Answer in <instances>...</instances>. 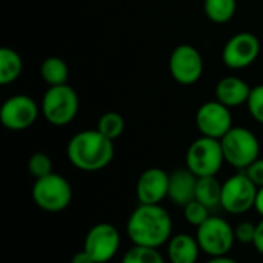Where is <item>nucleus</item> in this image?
Here are the masks:
<instances>
[{
    "label": "nucleus",
    "instance_id": "nucleus-1",
    "mask_svg": "<svg viewBox=\"0 0 263 263\" xmlns=\"http://www.w3.org/2000/svg\"><path fill=\"white\" fill-rule=\"evenodd\" d=\"M126 234L133 245L160 248L173 237V220L160 205H139L126 222Z\"/></svg>",
    "mask_w": 263,
    "mask_h": 263
},
{
    "label": "nucleus",
    "instance_id": "nucleus-2",
    "mask_svg": "<svg viewBox=\"0 0 263 263\" xmlns=\"http://www.w3.org/2000/svg\"><path fill=\"white\" fill-rule=\"evenodd\" d=\"M66 156L72 166L85 173L106 168L114 159V143L99 129L77 133L66 146Z\"/></svg>",
    "mask_w": 263,
    "mask_h": 263
},
{
    "label": "nucleus",
    "instance_id": "nucleus-3",
    "mask_svg": "<svg viewBox=\"0 0 263 263\" xmlns=\"http://www.w3.org/2000/svg\"><path fill=\"white\" fill-rule=\"evenodd\" d=\"M220 143L225 162L236 170H247L259 159L260 143L254 133L243 126H233L220 139Z\"/></svg>",
    "mask_w": 263,
    "mask_h": 263
},
{
    "label": "nucleus",
    "instance_id": "nucleus-4",
    "mask_svg": "<svg viewBox=\"0 0 263 263\" xmlns=\"http://www.w3.org/2000/svg\"><path fill=\"white\" fill-rule=\"evenodd\" d=\"M34 203L46 213H60L66 210L72 200V188L69 182L55 173L35 179L31 191Z\"/></svg>",
    "mask_w": 263,
    "mask_h": 263
},
{
    "label": "nucleus",
    "instance_id": "nucleus-5",
    "mask_svg": "<svg viewBox=\"0 0 263 263\" xmlns=\"http://www.w3.org/2000/svg\"><path fill=\"white\" fill-rule=\"evenodd\" d=\"M40 111L51 125L65 126L71 123L79 112V96L74 88L66 83L49 86L42 99Z\"/></svg>",
    "mask_w": 263,
    "mask_h": 263
},
{
    "label": "nucleus",
    "instance_id": "nucleus-6",
    "mask_svg": "<svg viewBox=\"0 0 263 263\" xmlns=\"http://www.w3.org/2000/svg\"><path fill=\"white\" fill-rule=\"evenodd\" d=\"M225 162L222 143L217 139L199 137L196 139L186 153V168L197 177L216 176Z\"/></svg>",
    "mask_w": 263,
    "mask_h": 263
},
{
    "label": "nucleus",
    "instance_id": "nucleus-7",
    "mask_svg": "<svg viewBox=\"0 0 263 263\" xmlns=\"http://www.w3.org/2000/svg\"><path fill=\"white\" fill-rule=\"evenodd\" d=\"M196 239L200 251L210 257L228 256L236 242L234 228L225 219L217 216H210L205 223L197 227Z\"/></svg>",
    "mask_w": 263,
    "mask_h": 263
},
{
    "label": "nucleus",
    "instance_id": "nucleus-8",
    "mask_svg": "<svg viewBox=\"0 0 263 263\" xmlns=\"http://www.w3.org/2000/svg\"><path fill=\"white\" fill-rule=\"evenodd\" d=\"M257 190L247 173H237L222 183L220 206L230 214H245L254 208Z\"/></svg>",
    "mask_w": 263,
    "mask_h": 263
},
{
    "label": "nucleus",
    "instance_id": "nucleus-9",
    "mask_svg": "<svg viewBox=\"0 0 263 263\" xmlns=\"http://www.w3.org/2000/svg\"><path fill=\"white\" fill-rule=\"evenodd\" d=\"M120 248L119 230L106 222L97 223L85 236L83 250L94 259L96 263L109 262Z\"/></svg>",
    "mask_w": 263,
    "mask_h": 263
},
{
    "label": "nucleus",
    "instance_id": "nucleus-10",
    "mask_svg": "<svg viewBox=\"0 0 263 263\" xmlns=\"http://www.w3.org/2000/svg\"><path fill=\"white\" fill-rule=\"evenodd\" d=\"M171 77L180 85H193L203 74V59L191 45H179L170 55Z\"/></svg>",
    "mask_w": 263,
    "mask_h": 263
},
{
    "label": "nucleus",
    "instance_id": "nucleus-11",
    "mask_svg": "<svg viewBox=\"0 0 263 263\" xmlns=\"http://www.w3.org/2000/svg\"><path fill=\"white\" fill-rule=\"evenodd\" d=\"M39 106L29 96L9 97L0 109V122L11 131H23L32 126L39 117Z\"/></svg>",
    "mask_w": 263,
    "mask_h": 263
},
{
    "label": "nucleus",
    "instance_id": "nucleus-12",
    "mask_svg": "<svg viewBox=\"0 0 263 263\" xmlns=\"http://www.w3.org/2000/svg\"><path fill=\"white\" fill-rule=\"evenodd\" d=\"M260 54L259 37L253 32L234 34L223 46V63L231 69H243L256 62Z\"/></svg>",
    "mask_w": 263,
    "mask_h": 263
},
{
    "label": "nucleus",
    "instance_id": "nucleus-13",
    "mask_svg": "<svg viewBox=\"0 0 263 263\" xmlns=\"http://www.w3.org/2000/svg\"><path fill=\"white\" fill-rule=\"evenodd\" d=\"M196 125L202 136L220 140L233 128L231 111L217 100L206 102L197 109Z\"/></svg>",
    "mask_w": 263,
    "mask_h": 263
},
{
    "label": "nucleus",
    "instance_id": "nucleus-14",
    "mask_svg": "<svg viewBox=\"0 0 263 263\" xmlns=\"http://www.w3.org/2000/svg\"><path fill=\"white\" fill-rule=\"evenodd\" d=\"M170 174L160 168H148L143 171L136 185L137 200L142 205H160L168 197Z\"/></svg>",
    "mask_w": 263,
    "mask_h": 263
},
{
    "label": "nucleus",
    "instance_id": "nucleus-15",
    "mask_svg": "<svg viewBox=\"0 0 263 263\" xmlns=\"http://www.w3.org/2000/svg\"><path fill=\"white\" fill-rule=\"evenodd\" d=\"M197 176L188 170H176L170 174V190L168 197L177 206L185 208L190 202L196 199V186H197Z\"/></svg>",
    "mask_w": 263,
    "mask_h": 263
},
{
    "label": "nucleus",
    "instance_id": "nucleus-16",
    "mask_svg": "<svg viewBox=\"0 0 263 263\" xmlns=\"http://www.w3.org/2000/svg\"><path fill=\"white\" fill-rule=\"evenodd\" d=\"M251 94L250 85L234 76L222 79L216 86V100L228 108H236L248 102Z\"/></svg>",
    "mask_w": 263,
    "mask_h": 263
},
{
    "label": "nucleus",
    "instance_id": "nucleus-17",
    "mask_svg": "<svg viewBox=\"0 0 263 263\" xmlns=\"http://www.w3.org/2000/svg\"><path fill=\"white\" fill-rule=\"evenodd\" d=\"M166 245V254L171 263H196L199 259L200 247L197 239L190 234H176Z\"/></svg>",
    "mask_w": 263,
    "mask_h": 263
},
{
    "label": "nucleus",
    "instance_id": "nucleus-18",
    "mask_svg": "<svg viewBox=\"0 0 263 263\" xmlns=\"http://www.w3.org/2000/svg\"><path fill=\"white\" fill-rule=\"evenodd\" d=\"M196 200L208 206L210 210H214L220 205L222 200V185L216 179V176H206L197 179L196 186Z\"/></svg>",
    "mask_w": 263,
    "mask_h": 263
},
{
    "label": "nucleus",
    "instance_id": "nucleus-19",
    "mask_svg": "<svg viewBox=\"0 0 263 263\" xmlns=\"http://www.w3.org/2000/svg\"><path fill=\"white\" fill-rule=\"evenodd\" d=\"M23 71V62L18 52L12 48L0 49V83L8 85L15 82Z\"/></svg>",
    "mask_w": 263,
    "mask_h": 263
},
{
    "label": "nucleus",
    "instance_id": "nucleus-20",
    "mask_svg": "<svg viewBox=\"0 0 263 263\" xmlns=\"http://www.w3.org/2000/svg\"><path fill=\"white\" fill-rule=\"evenodd\" d=\"M40 76L49 86L65 85L69 76L68 65L60 57H48L42 62Z\"/></svg>",
    "mask_w": 263,
    "mask_h": 263
},
{
    "label": "nucleus",
    "instance_id": "nucleus-21",
    "mask_svg": "<svg viewBox=\"0 0 263 263\" xmlns=\"http://www.w3.org/2000/svg\"><path fill=\"white\" fill-rule=\"evenodd\" d=\"M237 9V0H205L203 11L205 15L214 23L230 22Z\"/></svg>",
    "mask_w": 263,
    "mask_h": 263
},
{
    "label": "nucleus",
    "instance_id": "nucleus-22",
    "mask_svg": "<svg viewBox=\"0 0 263 263\" xmlns=\"http://www.w3.org/2000/svg\"><path fill=\"white\" fill-rule=\"evenodd\" d=\"M97 129L109 140H116L125 131V119L122 114L116 111L105 112L97 122Z\"/></svg>",
    "mask_w": 263,
    "mask_h": 263
},
{
    "label": "nucleus",
    "instance_id": "nucleus-23",
    "mask_svg": "<svg viewBox=\"0 0 263 263\" xmlns=\"http://www.w3.org/2000/svg\"><path fill=\"white\" fill-rule=\"evenodd\" d=\"M122 263H165V259L157 248L134 245L125 253Z\"/></svg>",
    "mask_w": 263,
    "mask_h": 263
},
{
    "label": "nucleus",
    "instance_id": "nucleus-24",
    "mask_svg": "<svg viewBox=\"0 0 263 263\" xmlns=\"http://www.w3.org/2000/svg\"><path fill=\"white\" fill-rule=\"evenodd\" d=\"M28 170H29V173H31V176L34 179L45 177V176L52 173V160H51V157L46 153H42V151L34 153L29 157Z\"/></svg>",
    "mask_w": 263,
    "mask_h": 263
},
{
    "label": "nucleus",
    "instance_id": "nucleus-25",
    "mask_svg": "<svg viewBox=\"0 0 263 263\" xmlns=\"http://www.w3.org/2000/svg\"><path fill=\"white\" fill-rule=\"evenodd\" d=\"M183 214L190 225L200 227L202 223H205L210 219V208L194 199L183 208Z\"/></svg>",
    "mask_w": 263,
    "mask_h": 263
},
{
    "label": "nucleus",
    "instance_id": "nucleus-26",
    "mask_svg": "<svg viewBox=\"0 0 263 263\" xmlns=\"http://www.w3.org/2000/svg\"><path fill=\"white\" fill-rule=\"evenodd\" d=\"M247 105L253 119L263 125V85L251 88V94Z\"/></svg>",
    "mask_w": 263,
    "mask_h": 263
},
{
    "label": "nucleus",
    "instance_id": "nucleus-27",
    "mask_svg": "<svg viewBox=\"0 0 263 263\" xmlns=\"http://www.w3.org/2000/svg\"><path fill=\"white\" fill-rule=\"evenodd\" d=\"M234 236L239 243H243V245L251 243L253 245L254 239H256V225L251 222H240L234 228Z\"/></svg>",
    "mask_w": 263,
    "mask_h": 263
},
{
    "label": "nucleus",
    "instance_id": "nucleus-28",
    "mask_svg": "<svg viewBox=\"0 0 263 263\" xmlns=\"http://www.w3.org/2000/svg\"><path fill=\"white\" fill-rule=\"evenodd\" d=\"M247 176L254 182V185L257 188L263 186V159H257L256 162H253L247 170H245Z\"/></svg>",
    "mask_w": 263,
    "mask_h": 263
},
{
    "label": "nucleus",
    "instance_id": "nucleus-29",
    "mask_svg": "<svg viewBox=\"0 0 263 263\" xmlns=\"http://www.w3.org/2000/svg\"><path fill=\"white\" fill-rule=\"evenodd\" d=\"M254 248L263 256V217L262 220L256 225V239H254Z\"/></svg>",
    "mask_w": 263,
    "mask_h": 263
},
{
    "label": "nucleus",
    "instance_id": "nucleus-30",
    "mask_svg": "<svg viewBox=\"0 0 263 263\" xmlns=\"http://www.w3.org/2000/svg\"><path fill=\"white\" fill-rule=\"evenodd\" d=\"M71 263H96L94 262V259L85 251V250H82V251H79V253H76L72 257H71Z\"/></svg>",
    "mask_w": 263,
    "mask_h": 263
},
{
    "label": "nucleus",
    "instance_id": "nucleus-31",
    "mask_svg": "<svg viewBox=\"0 0 263 263\" xmlns=\"http://www.w3.org/2000/svg\"><path fill=\"white\" fill-rule=\"evenodd\" d=\"M254 208H256V211L263 217V186L257 190V197H256Z\"/></svg>",
    "mask_w": 263,
    "mask_h": 263
},
{
    "label": "nucleus",
    "instance_id": "nucleus-32",
    "mask_svg": "<svg viewBox=\"0 0 263 263\" xmlns=\"http://www.w3.org/2000/svg\"><path fill=\"white\" fill-rule=\"evenodd\" d=\"M206 263H239L236 262L234 259L228 257V256H219V257H211Z\"/></svg>",
    "mask_w": 263,
    "mask_h": 263
}]
</instances>
